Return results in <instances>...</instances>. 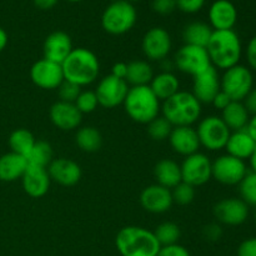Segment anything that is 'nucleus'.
Returning <instances> with one entry per match:
<instances>
[{"label": "nucleus", "mask_w": 256, "mask_h": 256, "mask_svg": "<svg viewBox=\"0 0 256 256\" xmlns=\"http://www.w3.org/2000/svg\"><path fill=\"white\" fill-rule=\"evenodd\" d=\"M196 132L200 146H204L210 152H219L225 149L228 139L232 134L222 118L216 115H210L200 120Z\"/></svg>", "instance_id": "8"}, {"label": "nucleus", "mask_w": 256, "mask_h": 256, "mask_svg": "<svg viewBox=\"0 0 256 256\" xmlns=\"http://www.w3.org/2000/svg\"><path fill=\"white\" fill-rule=\"evenodd\" d=\"M59 0H34L35 6H38L42 10H49L54 8L58 4Z\"/></svg>", "instance_id": "49"}, {"label": "nucleus", "mask_w": 256, "mask_h": 256, "mask_svg": "<svg viewBox=\"0 0 256 256\" xmlns=\"http://www.w3.org/2000/svg\"><path fill=\"white\" fill-rule=\"evenodd\" d=\"M172 128L174 126L164 116H158L148 124V134L152 140L162 142L165 139H169Z\"/></svg>", "instance_id": "35"}, {"label": "nucleus", "mask_w": 256, "mask_h": 256, "mask_svg": "<svg viewBox=\"0 0 256 256\" xmlns=\"http://www.w3.org/2000/svg\"><path fill=\"white\" fill-rule=\"evenodd\" d=\"M245 130H246L248 132H249L250 136L252 138V139L255 140L256 142V114L252 115V118L249 119V122H248L246 128H245Z\"/></svg>", "instance_id": "50"}, {"label": "nucleus", "mask_w": 256, "mask_h": 256, "mask_svg": "<svg viewBox=\"0 0 256 256\" xmlns=\"http://www.w3.org/2000/svg\"><path fill=\"white\" fill-rule=\"evenodd\" d=\"M154 235L159 242L160 246H170V245L178 244L182 236V230L179 225L175 222H165L158 225L156 229L154 230Z\"/></svg>", "instance_id": "34"}, {"label": "nucleus", "mask_w": 256, "mask_h": 256, "mask_svg": "<svg viewBox=\"0 0 256 256\" xmlns=\"http://www.w3.org/2000/svg\"><path fill=\"white\" fill-rule=\"evenodd\" d=\"M172 36L164 28L155 26L145 32L142 42V50L145 58L152 62H162L172 52Z\"/></svg>", "instance_id": "13"}, {"label": "nucleus", "mask_w": 256, "mask_h": 256, "mask_svg": "<svg viewBox=\"0 0 256 256\" xmlns=\"http://www.w3.org/2000/svg\"><path fill=\"white\" fill-rule=\"evenodd\" d=\"M249 162H250V168H252V172L256 174V149H255V152H252V156H250Z\"/></svg>", "instance_id": "52"}, {"label": "nucleus", "mask_w": 256, "mask_h": 256, "mask_svg": "<svg viewBox=\"0 0 256 256\" xmlns=\"http://www.w3.org/2000/svg\"><path fill=\"white\" fill-rule=\"evenodd\" d=\"M50 180L62 186H74L82 179V168L74 160L66 158L52 159L48 166Z\"/></svg>", "instance_id": "18"}, {"label": "nucleus", "mask_w": 256, "mask_h": 256, "mask_svg": "<svg viewBox=\"0 0 256 256\" xmlns=\"http://www.w3.org/2000/svg\"><path fill=\"white\" fill-rule=\"evenodd\" d=\"M248 172H249L244 160L229 154L222 155L212 162V178L222 185H239Z\"/></svg>", "instance_id": "11"}, {"label": "nucleus", "mask_w": 256, "mask_h": 256, "mask_svg": "<svg viewBox=\"0 0 256 256\" xmlns=\"http://www.w3.org/2000/svg\"><path fill=\"white\" fill-rule=\"evenodd\" d=\"M49 116L52 125L62 132H72L78 129L82 122V114L75 104L65 102H56L49 110Z\"/></svg>", "instance_id": "19"}, {"label": "nucleus", "mask_w": 256, "mask_h": 256, "mask_svg": "<svg viewBox=\"0 0 256 256\" xmlns=\"http://www.w3.org/2000/svg\"><path fill=\"white\" fill-rule=\"evenodd\" d=\"M210 62L215 69L228 70L239 64L242 45L239 35L232 30H214L206 45Z\"/></svg>", "instance_id": "1"}, {"label": "nucleus", "mask_w": 256, "mask_h": 256, "mask_svg": "<svg viewBox=\"0 0 256 256\" xmlns=\"http://www.w3.org/2000/svg\"><path fill=\"white\" fill-rule=\"evenodd\" d=\"M255 220H256V212H255Z\"/></svg>", "instance_id": "55"}, {"label": "nucleus", "mask_w": 256, "mask_h": 256, "mask_svg": "<svg viewBox=\"0 0 256 256\" xmlns=\"http://www.w3.org/2000/svg\"><path fill=\"white\" fill-rule=\"evenodd\" d=\"M136 9L128 0H114L108 5L102 16V29L110 35H122L134 28Z\"/></svg>", "instance_id": "6"}, {"label": "nucleus", "mask_w": 256, "mask_h": 256, "mask_svg": "<svg viewBox=\"0 0 256 256\" xmlns=\"http://www.w3.org/2000/svg\"><path fill=\"white\" fill-rule=\"evenodd\" d=\"M202 234H204L205 239L209 242H216L222 236V229L218 224H209L204 228Z\"/></svg>", "instance_id": "45"}, {"label": "nucleus", "mask_w": 256, "mask_h": 256, "mask_svg": "<svg viewBox=\"0 0 256 256\" xmlns=\"http://www.w3.org/2000/svg\"><path fill=\"white\" fill-rule=\"evenodd\" d=\"M154 176L156 184L166 189H172L182 182L180 165L172 159H162L158 162L154 168Z\"/></svg>", "instance_id": "26"}, {"label": "nucleus", "mask_w": 256, "mask_h": 256, "mask_svg": "<svg viewBox=\"0 0 256 256\" xmlns=\"http://www.w3.org/2000/svg\"><path fill=\"white\" fill-rule=\"evenodd\" d=\"M150 89L160 102H165L180 90V82L172 72H162L154 75L149 84Z\"/></svg>", "instance_id": "27"}, {"label": "nucleus", "mask_w": 256, "mask_h": 256, "mask_svg": "<svg viewBox=\"0 0 256 256\" xmlns=\"http://www.w3.org/2000/svg\"><path fill=\"white\" fill-rule=\"evenodd\" d=\"M58 90H59L60 102H72V104H74L75 100L78 99L79 94L82 92V88L79 85L66 82V80L62 82V84L58 88Z\"/></svg>", "instance_id": "39"}, {"label": "nucleus", "mask_w": 256, "mask_h": 256, "mask_svg": "<svg viewBox=\"0 0 256 256\" xmlns=\"http://www.w3.org/2000/svg\"><path fill=\"white\" fill-rule=\"evenodd\" d=\"M128 72V64L126 62H115L112 68V75H114L115 78H119V79L125 80Z\"/></svg>", "instance_id": "48"}, {"label": "nucleus", "mask_w": 256, "mask_h": 256, "mask_svg": "<svg viewBox=\"0 0 256 256\" xmlns=\"http://www.w3.org/2000/svg\"><path fill=\"white\" fill-rule=\"evenodd\" d=\"M232 102V100L230 99V98L228 96V95L225 94L224 92H222V90H220V92H218L216 96L214 98V100H212V104L214 105L215 109L222 110H222H224L225 108H226L228 105H229Z\"/></svg>", "instance_id": "47"}, {"label": "nucleus", "mask_w": 256, "mask_h": 256, "mask_svg": "<svg viewBox=\"0 0 256 256\" xmlns=\"http://www.w3.org/2000/svg\"><path fill=\"white\" fill-rule=\"evenodd\" d=\"M115 246L122 256H156L162 249L154 232L136 225L122 228L115 238Z\"/></svg>", "instance_id": "3"}, {"label": "nucleus", "mask_w": 256, "mask_h": 256, "mask_svg": "<svg viewBox=\"0 0 256 256\" xmlns=\"http://www.w3.org/2000/svg\"><path fill=\"white\" fill-rule=\"evenodd\" d=\"M172 149L176 154L189 156L199 152L200 142L196 129L192 126H174L169 136Z\"/></svg>", "instance_id": "21"}, {"label": "nucleus", "mask_w": 256, "mask_h": 256, "mask_svg": "<svg viewBox=\"0 0 256 256\" xmlns=\"http://www.w3.org/2000/svg\"><path fill=\"white\" fill-rule=\"evenodd\" d=\"M74 104L82 114H90V112H95L96 108L99 106L96 94L92 90H85V92H80Z\"/></svg>", "instance_id": "38"}, {"label": "nucleus", "mask_w": 256, "mask_h": 256, "mask_svg": "<svg viewBox=\"0 0 256 256\" xmlns=\"http://www.w3.org/2000/svg\"><path fill=\"white\" fill-rule=\"evenodd\" d=\"M212 212L220 224L239 226L249 218V205L240 198H226L215 204Z\"/></svg>", "instance_id": "14"}, {"label": "nucleus", "mask_w": 256, "mask_h": 256, "mask_svg": "<svg viewBox=\"0 0 256 256\" xmlns=\"http://www.w3.org/2000/svg\"><path fill=\"white\" fill-rule=\"evenodd\" d=\"M156 256H192L189 250L182 245L175 244L170 246H162Z\"/></svg>", "instance_id": "42"}, {"label": "nucleus", "mask_w": 256, "mask_h": 256, "mask_svg": "<svg viewBox=\"0 0 256 256\" xmlns=\"http://www.w3.org/2000/svg\"><path fill=\"white\" fill-rule=\"evenodd\" d=\"M30 78L38 88L44 90L58 89L65 80L62 65L44 58L32 64Z\"/></svg>", "instance_id": "15"}, {"label": "nucleus", "mask_w": 256, "mask_h": 256, "mask_svg": "<svg viewBox=\"0 0 256 256\" xmlns=\"http://www.w3.org/2000/svg\"><path fill=\"white\" fill-rule=\"evenodd\" d=\"M206 0H176V8L186 14H195L204 8Z\"/></svg>", "instance_id": "40"}, {"label": "nucleus", "mask_w": 256, "mask_h": 256, "mask_svg": "<svg viewBox=\"0 0 256 256\" xmlns=\"http://www.w3.org/2000/svg\"><path fill=\"white\" fill-rule=\"evenodd\" d=\"M8 45V34L2 28H0V52L5 49Z\"/></svg>", "instance_id": "51"}, {"label": "nucleus", "mask_w": 256, "mask_h": 256, "mask_svg": "<svg viewBox=\"0 0 256 256\" xmlns=\"http://www.w3.org/2000/svg\"><path fill=\"white\" fill-rule=\"evenodd\" d=\"M22 182L24 192L30 198L39 199V198L46 195V192H49L52 180H50L49 174H48V169L29 165L26 172L22 175Z\"/></svg>", "instance_id": "23"}, {"label": "nucleus", "mask_w": 256, "mask_h": 256, "mask_svg": "<svg viewBox=\"0 0 256 256\" xmlns=\"http://www.w3.org/2000/svg\"><path fill=\"white\" fill-rule=\"evenodd\" d=\"M180 169L182 182L194 188L206 184L212 178V162L208 155L199 152L185 156Z\"/></svg>", "instance_id": "10"}, {"label": "nucleus", "mask_w": 256, "mask_h": 256, "mask_svg": "<svg viewBox=\"0 0 256 256\" xmlns=\"http://www.w3.org/2000/svg\"><path fill=\"white\" fill-rule=\"evenodd\" d=\"M220 118L229 128L230 132H238V130H242L246 128L250 114L248 112L242 102H232L222 110Z\"/></svg>", "instance_id": "28"}, {"label": "nucleus", "mask_w": 256, "mask_h": 256, "mask_svg": "<svg viewBox=\"0 0 256 256\" xmlns=\"http://www.w3.org/2000/svg\"><path fill=\"white\" fill-rule=\"evenodd\" d=\"M35 138L29 130L26 129H16L15 132H12L9 138V146L12 152L15 154L22 155L26 158L30 150L32 149L35 144Z\"/></svg>", "instance_id": "33"}, {"label": "nucleus", "mask_w": 256, "mask_h": 256, "mask_svg": "<svg viewBox=\"0 0 256 256\" xmlns=\"http://www.w3.org/2000/svg\"><path fill=\"white\" fill-rule=\"evenodd\" d=\"M122 105L130 119L139 124L146 125L159 116L162 110L160 100L155 96L149 85L129 88Z\"/></svg>", "instance_id": "5"}, {"label": "nucleus", "mask_w": 256, "mask_h": 256, "mask_svg": "<svg viewBox=\"0 0 256 256\" xmlns=\"http://www.w3.org/2000/svg\"><path fill=\"white\" fill-rule=\"evenodd\" d=\"M128 2H142V0H128Z\"/></svg>", "instance_id": "54"}, {"label": "nucleus", "mask_w": 256, "mask_h": 256, "mask_svg": "<svg viewBox=\"0 0 256 256\" xmlns=\"http://www.w3.org/2000/svg\"><path fill=\"white\" fill-rule=\"evenodd\" d=\"M210 26L214 30H232L238 22V10L230 0H215L209 9Z\"/></svg>", "instance_id": "22"}, {"label": "nucleus", "mask_w": 256, "mask_h": 256, "mask_svg": "<svg viewBox=\"0 0 256 256\" xmlns=\"http://www.w3.org/2000/svg\"><path fill=\"white\" fill-rule=\"evenodd\" d=\"M240 199L246 202L248 205L256 208V174L248 172L244 179L239 184Z\"/></svg>", "instance_id": "36"}, {"label": "nucleus", "mask_w": 256, "mask_h": 256, "mask_svg": "<svg viewBox=\"0 0 256 256\" xmlns=\"http://www.w3.org/2000/svg\"><path fill=\"white\" fill-rule=\"evenodd\" d=\"M140 204L148 212L164 214L169 212L174 204L172 190L159 184L149 185L140 194Z\"/></svg>", "instance_id": "17"}, {"label": "nucleus", "mask_w": 256, "mask_h": 256, "mask_svg": "<svg viewBox=\"0 0 256 256\" xmlns=\"http://www.w3.org/2000/svg\"><path fill=\"white\" fill-rule=\"evenodd\" d=\"M238 256H256V236L245 239L238 248Z\"/></svg>", "instance_id": "43"}, {"label": "nucleus", "mask_w": 256, "mask_h": 256, "mask_svg": "<svg viewBox=\"0 0 256 256\" xmlns=\"http://www.w3.org/2000/svg\"><path fill=\"white\" fill-rule=\"evenodd\" d=\"M220 90L222 85L219 72L214 66H210L204 72L192 78V94L196 98L200 104H212Z\"/></svg>", "instance_id": "16"}, {"label": "nucleus", "mask_w": 256, "mask_h": 256, "mask_svg": "<svg viewBox=\"0 0 256 256\" xmlns=\"http://www.w3.org/2000/svg\"><path fill=\"white\" fill-rule=\"evenodd\" d=\"M212 28L202 22H192L182 30V40L186 45L206 48L212 34Z\"/></svg>", "instance_id": "29"}, {"label": "nucleus", "mask_w": 256, "mask_h": 256, "mask_svg": "<svg viewBox=\"0 0 256 256\" xmlns=\"http://www.w3.org/2000/svg\"><path fill=\"white\" fill-rule=\"evenodd\" d=\"M222 92H224L232 102H242L250 90L254 88V75L245 65H235L225 70L220 78Z\"/></svg>", "instance_id": "7"}, {"label": "nucleus", "mask_w": 256, "mask_h": 256, "mask_svg": "<svg viewBox=\"0 0 256 256\" xmlns=\"http://www.w3.org/2000/svg\"><path fill=\"white\" fill-rule=\"evenodd\" d=\"M245 56H246L248 64H249V69L252 72H256V35L248 42Z\"/></svg>", "instance_id": "44"}, {"label": "nucleus", "mask_w": 256, "mask_h": 256, "mask_svg": "<svg viewBox=\"0 0 256 256\" xmlns=\"http://www.w3.org/2000/svg\"><path fill=\"white\" fill-rule=\"evenodd\" d=\"M128 92H129L128 82L119 78H115L112 74L102 78L95 89L99 105L105 109H112L124 104Z\"/></svg>", "instance_id": "12"}, {"label": "nucleus", "mask_w": 256, "mask_h": 256, "mask_svg": "<svg viewBox=\"0 0 256 256\" xmlns=\"http://www.w3.org/2000/svg\"><path fill=\"white\" fill-rule=\"evenodd\" d=\"M72 49L74 48H72V39L66 32H62V30L52 32V34L48 35L44 45H42L44 59L58 62L60 65L72 52Z\"/></svg>", "instance_id": "20"}, {"label": "nucleus", "mask_w": 256, "mask_h": 256, "mask_svg": "<svg viewBox=\"0 0 256 256\" xmlns=\"http://www.w3.org/2000/svg\"><path fill=\"white\" fill-rule=\"evenodd\" d=\"M162 112L172 126H192L200 119L202 104L192 92L179 90L162 102Z\"/></svg>", "instance_id": "4"}, {"label": "nucleus", "mask_w": 256, "mask_h": 256, "mask_svg": "<svg viewBox=\"0 0 256 256\" xmlns=\"http://www.w3.org/2000/svg\"><path fill=\"white\" fill-rule=\"evenodd\" d=\"M28 164L32 166L45 168L48 169L50 162H52V145L44 140H38L35 142L34 146L26 155Z\"/></svg>", "instance_id": "32"}, {"label": "nucleus", "mask_w": 256, "mask_h": 256, "mask_svg": "<svg viewBox=\"0 0 256 256\" xmlns=\"http://www.w3.org/2000/svg\"><path fill=\"white\" fill-rule=\"evenodd\" d=\"M172 202L179 205H189L195 199V188L182 182L172 190Z\"/></svg>", "instance_id": "37"}, {"label": "nucleus", "mask_w": 256, "mask_h": 256, "mask_svg": "<svg viewBox=\"0 0 256 256\" xmlns=\"http://www.w3.org/2000/svg\"><path fill=\"white\" fill-rule=\"evenodd\" d=\"M75 142L82 152H95L102 148V136L94 126H84L76 132Z\"/></svg>", "instance_id": "31"}, {"label": "nucleus", "mask_w": 256, "mask_h": 256, "mask_svg": "<svg viewBox=\"0 0 256 256\" xmlns=\"http://www.w3.org/2000/svg\"><path fill=\"white\" fill-rule=\"evenodd\" d=\"M154 78L152 65L145 60H132L128 64V72L125 82L132 86H145L149 85Z\"/></svg>", "instance_id": "30"}, {"label": "nucleus", "mask_w": 256, "mask_h": 256, "mask_svg": "<svg viewBox=\"0 0 256 256\" xmlns=\"http://www.w3.org/2000/svg\"><path fill=\"white\" fill-rule=\"evenodd\" d=\"M176 9V0H152V10L160 15H170Z\"/></svg>", "instance_id": "41"}, {"label": "nucleus", "mask_w": 256, "mask_h": 256, "mask_svg": "<svg viewBox=\"0 0 256 256\" xmlns=\"http://www.w3.org/2000/svg\"><path fill=\"white\" fill-rule=\"evenodd\" d=\"M242 104L246 108L248 112L252 115L256 114V88H252L249 94L242 100Z\"/></svg>", "instance_id": "46"}, {"label": "nucleus", "mask_w": 256, "mask_h": 256, "mask_svg": "<svg viewBox=\"0 0 256 256\" xmlns=\"http://www.w3.org/2000/svg\"><path fill=\"white\" fill-rule=\"evenodd\" d=\"M226 152L240 160L250 159L256 149V142L245 129L232 132L225 145Z\"/></svg>", "instance_id": "24"}, {"label": "nucleus", "mask_w": 256, "mask_h": 256, "mask_svg": "<svg viewBox=\"0 0 256 256\" xmlns=\"http://www.w3.org/2000/svg\"><path fill=\"white\" fill-rule=\"evenodd\" d=\"M66 2H84V0H66Z\"/></svg>", "instance_id": "53"}, {"label": "nucleus", "mask_w": 256, "mask_h": 256, "mask_svg": "<svg viewBox=\"0 0 256 256\" xmlns=\"http://www.w3.org/2000/svg\"><path fill=\"white\" fill-rule=\"evenodd\" d=\"M28 160L22 155L10 152L0 156V180L5 182H12L22 179L26 172Z\"/></svg>", "instance_id": "25"}, {"label": "nucleus", "mask_w": 256, "mask_h": 256, "mask_svg": "<svg viewBox=\"0 0 256 256\" xmlns=\"http://www.w3.org/2000/svg\"><path fill=\"white\" fill-rule=\"evenodd\" d=\"M174 66L184 74L192 75V78L202 74L205 70L212 66L210 62L206 48L182 45L174 56Z\"/></svg>", "instance_id": "9"}, {"label": "nucleus", "mask_w": 256, "mask_h": 256, "mask_svg": "<svg viewBox=\"0 0 256 256\" xmlns=\"http://www.w3.org/2000/svg\"><path fill=\"white\" fill-rule=\"evenodd\" d=\"M62 74L66 82L82 86L92 84L100 72V62L96 55L86 48H75L62 62Z\"/></svg>", "instance_id": "2"}]
</instances>
